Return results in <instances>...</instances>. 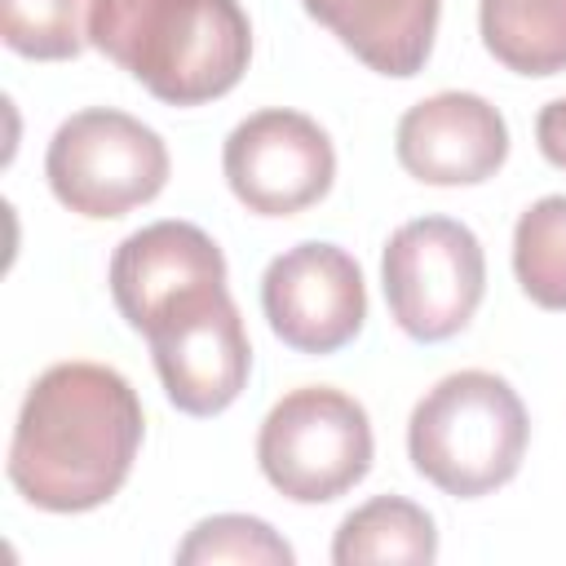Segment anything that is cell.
Returning a JSON list of instances; mask_svg holds the SVG:
<instances>
[{
    "label": "cell",
    "instance_id": "18",
    "mask_svg": "<svg viewBox=\"0 0 566 566\" xmlns=\"http://www.w3.org/2000/svg\"><path fill=\"white\" fill-rule=\"evenodd\" d=\"M535 142H539V150L553 168H566V97L548 102L535 115Z\"/></svg>",
    "mask_w": 566,
    "mask_h": 566
},
{
    "label": "cell",
    "instance_id": "4",
    "mask_svg": "<svg viewBox=\"0 0 566 566\" xmlns=\"http://www.w3.org/2000/svg\"><path fill=\"white\" fill-rule=\"evenodd\" d=\"M376 442L358 398L332 385H301L283 394L256 433V464L265 482L296 504H327L354 491L371 469Z\"/></svg>",
    "mask_w": 566,
    "mask_h": 566
},
{
    "label": "cell",
    "instance_id": "14",
    "mask_svg": "<svg viewBox=\"0 0 566 566\" xmlns=\"http://www.w3.org/2000/svg\"><path fill=\"white\" fill-rule=\"evenodd\" d=\"M486 53L517 75L566 71V0H478Z\"/></svg>",
    "mask_w": 566,
    "mask_h": 566
},
{
    "label": "cell",
    "instance_id": "5",
    "mask_svg": "<svg viewBox=\"0 0 566 566\" xmlns=\"http://www.w3.org/2000/svg\"><path fill=\"white\" fill-rule=\"evenodd\" d=\"M44 177L62 208L111 221L168 186V146L150 124L111 106H88L57 124L44 150Z\"/></svg>",
    "mask_w": 566,
    "mask_h": 566
},
{
    "label": "cell",
    "instance_id": "11",
    "mask_svg": "<svg viewBox=\"0 0 566 566\" xmlns=\"http://www.w3.org/2000/svg\"><path fill=\"white\" fill-rule=\"evenodd\" d=\"M195 283H226V256L190 221L142 226L111 256V296L133 332H142L168 296Z\"/></svg>",
    "mask_w": 566,
    "mask_h": 566
},
{
    "label": "cell",
    "instance_id": "17",
    "mask_svg": "<svg viewBox=\"0 0 566 566\" xmlns=\"http://www.w3.org/2000/svg\"><path fill=\"white\" fill-rule=\"evenodd\" d=\"M177 562L181 566H217V562H234V566H292L296 553H292V544L270 522L248 517V513H217V517H203L177 544Z\"/></svg>",
    "mask_w": 566,
    "mask_h": 566
},
{
    "label": "cell",
    "instance_id": "1",
    "mask_svg": "<svg viewBox=\"0 0 566 566\" xmlns=\"http://www.w3.org/2000/svg\"><path fill=\"white\" fill-rule=\"evenodd\" d=\"M137 389L102 363H53L18 407L13 491L44 513H88L119 495L142 447Z\"/></svg>",
    "mask_w": 566,
    "mask_h": 566
},
{
    "label": "cell",
    "instance_id": "9",
    "mask_svg": "<svg viewBox=\"0 0 566 566\" xmlns=\"http://www.w3.org/2000/svg\"><path fill=\"white\" fill-rule=\"evenodd\" d=\"M261 310L270 332L296 354L345 349L367 318V283L358 261L336 243H296L261 274Z\"/></svg>",
    "mask_w": 566,
    "mask_h": 566
},
{
    "label": "cell",
    "instance_id": "16",
    "mask_svg": "<svg viewBox=\"0 0 566 566\" xmlns=\"http://www.w3.org/2000/svg\"><path fill=\"white\" fill-rule=\"evenodd\" d=\"M93 0H0V35L31 62H66L88 44Z\"/></svg>",
    "mask_w": 566,
    "mask_h": 566
},
{
    "label": "cell",
    "instance_id": "3",
    "mask_svg": "<svg viewBox=\"0 0 566 566\" xmlns=\"http://www.w3.org/2000/svg\"><path fill=\"white\" fill-rule=\"evenodd\" d=\"M531 420L517 389L482 367L442 376L407 420L411 469L442 495L478 500L517 478Z\"/></svg>",
    "mask_w": 566,
    "mask_h": 566
},
{
    "label": "cell",
    "instance_id": "8",
    "mask_svg": "<svg viewBox=\"0 0 566 566\" xmlns=\"http://www.w3.org/2000/svg\"><path fill=\"white\" fill-rule=\"evenodd\" d=\"M234 199L256 217H292L314 208L336 181L332 137L301 111L270 106L239 119L221 150Z\"/></svg>",
    "mask_w": 566,
    "mask_h": 566
},
{
    "label": "cell",
    "instance_id": "2",
    "mask_svg": "<svg viewBox=\"0 0 566 566\" xmlns=\"http://www.w3.org/2000/svg\"><path fill=\"white\" fill-rule=\"evenodd\" d=\"M88 44L168 106L226 97L252 57L239 0H93Z\"/></svg>",
    "mask_w": 566,
    "mask_h": 566
},
{
    "label": "cell",
    "instance_id": "13",
    "mask_svg": "<svg viewBox=\"0 0 566 566\" xmlns=\"http://www.w3.org/2000/svg\"><path fill=\"white\" fill-rule=\"evenodd\" d=\"M438 557V526L433 517L402 495H376L345 513L332 539L336 566H429Z\"/></svg>",
    "mask_w": 566,
    "mask_h": 566
},
{
    "label": "cell",
    "instance_id": "15",
    "mask_svg": "<svg viewBox=\"0 0 566 566\" xmlns=\"http://www.w3.org/2000/svg\"><path fill=\"white\" fill-rule=\"evenodd\" d=\"M513 274L539 310H566V195H544L517 217Z\"/></svg>",
    "mask_w": 566,
    "mask_h": 566
},
{
    "label": "cell",
    "instance_id": "10",
    "mask_svg": "<svg viewBox=\"0 0 566 566\" xmlns=\"http://www.w3.org/2000/svg\"><path fill=\"white\" fill-rule=\"evenodd\" d=\"M398 164L424 186H478L509 159V124L478 93H433L394 133Z\"/></svg>",
    "mask_w": 566,
    "mask_h": 566
},
{
    "label": "cell",
    "instance_id": "12",
    "mask_svg": "<svg viewBox=\"0 0 566 566\" xmlns=\"http://www.w3.org/2000/svg\"><path fill=\"white\" fill-rule=\"evenodd\" d=\"M301 4L363 66L394 80H407L429 62L442 13V0H301Z\"/></svg>",
    "mask_w": 566,
    "mask_h": 566
},
{
    "label": "cell",
    "instance_id": "6",
    "mask_svg": "<svg viewBox=\"0 0 566 566\" xmlns=\"http://www.w3.org/2000/svg\"><path fill=\"white\" fill-rule=\"evenodd\" d=\"M168 402L186 416L226 411L252 371L243 314L226 283H195L168 296L142 327Z\"/></svg>",
    "mask_w": 566,
    "mask_h": 566
},
{
    "label": "cell",
    "instance_id": "7",
    "mask_svg": "<svg viewBox=\"0 0 566 566\" xmlns=\"http://www.w3.org/2000/svg\"><path fill=\"white\" fill-rule=\"evenodd\" d=\"M380 283L394 323L411 340H451L469 327L486 292V256L478 234L455 217L402 221L380 256Z\"/></svg>",
    "mask_w": 566,
    "mask_h": 566
}]
</instances>
